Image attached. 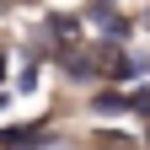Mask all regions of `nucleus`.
<instances>
[{"label": "nucleus", "instance_id": "obj_1", "mask_svg": "<svg viewBox=\"0 0 150 150\" xmlns=\"http://www.w3.org/2000/svg\"><path fill=\"white\" fill-rule=\"evenodd\" d=\"M59 70L70 75V81H97V59H86V54H59Z\"/></svg>", "mask_w": 150, "mask_h": 150}, {"label": "nucleus", "instance_id": "obj_2", "mask_svg": "<svg viewBox=\"0 0 150 150\" xmlns=\"http://www.w3.org/2000/svg\"><path fill=\"white\" fill-rule=\"evenodd\" d=\"M27 145H43V129L27 123V129H0V150H27Z\"/></svg>", "mask_w": 150, "mask_h": 150}, {"label": "nucleus", "instance_id": "obj_3", "mask_svg": "<svg viewBox=\"0 0 150 150\" xmlns=\"http://www.w3.org/2000/svg\"><path fill=\"white\" fill-rule=\"evenodd\" d=\"M75 32H81V22H75V16H48V27H43V38H54V43H75Z\"/></svg>", "mask_w": 150, "mask_h": 150}, {"label": "nucleus", "instance_id": "obj_4", "mask_svg": "<svg viewBox=\"0 0 150 150\" xmlns=\"http://www.w3.org/2000/svg\"><path fill=\"white\" fill-rule=\"evenodd\" d=\"M139 70H145L139 59H129V54H112V59H107V81H134Z\"/></svg>", "mask_w": 150, "mask_h": 150}, {"label": "nucleus", "instance_id": "obj_5", "mask_svg": "<svg viewBox=\"0 0 150 150\" xmlns=\"http://www.w3.org/2000/svg\"><path fill=\"white\" fill-rule=\"evenodd\" d=\"M97 112H134L129 107V97H118V91H97V102H91Z\"/></svg>", "mask_w": 150, "mask_h": 150}, {"label": "nucleus", "instance_id": "obj_6", "mask_svg": "<svg viewBox=\"0 0 150 150\" xmlns=\"http://www.w3.org/2000/svg\"><path fill=\"white\" fill-rule=\"evenodd\" d=\"M129 107H134V112H145V118H150V91H134V97H129Z\"/></svg>", "mask_w": 150, "mask_h": 150}, {"label": "nucleus", "instance_id": "obj_7", "mask_svg": "<svg viewBox=\"0 0 150 150\" xmlns=\"http://www.w3.org/2000/svg\"><path fill=\"white\" fill-rule=\"evenodd\" d=\"M145 27H150V11H145Z\"/></svg>", "mask_w": 150, "mask_h": 150}]
</instances>
